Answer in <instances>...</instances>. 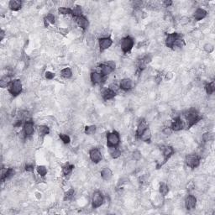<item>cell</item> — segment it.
<instances>
[{
  "instance_id": "obj_4",
  "label": "cell",
  "mask_w": 215,
  "mask_h": 215,
  "mask_svg": "<svg viewBox=\"0 0 215 215\" xmlns=\"http://www.w3.org/2000/svg\"><path fill=\"white\" fill-rule=\"evenodd\" d=\"M135 45V40L134 39L130 37V36H125L121 40V43H120V46H121V50L124 53L127 54L129 52H130L131 50L133 49Z\"/></svg>"
},
{
  "instance_id": "obj_32",
  "label": "cell",
  "mask_w": 215,
  "mask_h": 215,
  "mask_svg": "<svg viewBox=\"0 0 215 215\" xmlns=\"http://www.w3.org/2000/svg\"><path fill=\"white\" fill-rule=\"evenodd\" d=\"M61 75L62 77L66 78V79H68V78L72 77V70H71V68L66 67L62 69V70L61 71Z\"/></svg>"
},
{
  "instance_id": "obj_36",
  "label": "cell",
  "mask_w": 215,
  "mask_h": 215,
  "mask_svg": "<svg viewBox=\"0 0 215 215\" xmlns=\"http://www.w3.org/2000/svg\"><path fill=\"white\" fill-rule=\"evenodd\" d=\"M36 170H37V173L40 177H45L47 174V168L45 166H38Z\"/></svg>"
},
{
  "instance_id": "obj_18",
  "label": "cell",
  "mask_w": 215,
  "mask_h": 215,
  "mask_svg": "<svg viewBox=\"0 0 215 215\" xmlns=\"http://www.w3.org/2000/svg\"><path fill=\"white\" fill-rule=\"evenodd\" d=\"M103 78H104V76H102V74L100 72H93L90 75V79H91L93 84H99V83H101V82H103Z\"/></svg>"
},
{
  "instance_id": "obj_41",
  "label": "cell",
  "mask_w": 215,
  "mask_h": 215,
  "mask_svg": "<svg viewBox=\"0 0 215 215\" xmlns=\"http://www.w3.org/2000/svg\"><path fill=\"white\" fill-rule=\"evenodd\" d=\"M25 169L26 172H33L34 170V165L33 163H27L25 165Z\"/></svg>"
},
{
  "instance_id": "obj_19",
  "label": "cell",
  "mask_w": 215,
  "mask_h": 215,
  "mask_svg": "<svg viewBox=\"0 0 215 215\" xmlns=\"http://www.w3.org/2000/svg\"><path fill=\"white\" fill-rule=\"evenodd\" d=\"M207 14H208V13H207L205 9H202V8H198L195 10V12L193 13V17L195 19V20L200 21V20H202L206 17Z\"/></svg>"
},
{
  "instance_id": "obj_16",
  "label": "cell",
  "mask_w": 215,
  "mask_h": 215,
  "mask_svg": "<svg viewBox=\"0 0 215 215\" xmlns=\"http://www.w3.org/2000/svg\"><path fill=\"white\" fill-rule=\"evenodd\" d=\"M15 174V171L13 168H2V176H1V180L2 181H5L7 179H9L13 177Z\"/></svg>"
},
{
  "instance_id": "obj_50",
  "label": "cell",
  "mask_w": 215,
  "mask_h": 215,
  "mask_svg": "<svg viewBox=\"0 0 215 215\" xmlns=\"http://www.w3.org/2000/svg\"><path fill=\"white\" fill-rule=\"evenodd\" d=\"M125 181H126V180H125L124 178L119 179V181H118V187H120V186L122 185V184H124V183Z\"/></svg>"
},
{
  "instance_id": "obj_48",
  "label": "cell",
  "mask_w": 215,
  "mask_h": 215,
  "mask_svg": "<svg viewBox=\"0 0 215 215\" xmlns=\"http://www.w3.org/2000/svg\"><path fill=\"white\" fill-rule=\"evenodd\" d=\"M163 4H164L165 7H170V6H172V1H171V0H169V1H164L163 2Z\"/></svg>"
},
{
  "instance_id": "obj_17",
  "label": "cell",
  "mask_w": 215,
  "mask_h": 215,
  "mask_svg": "<svg viewBox=\"0 0 215 215\" xmlns=\"http://www.w3.org/2000/svg\"><path fill=\"white\" fill-rule=\"evenodd\" d=\"M148 129V125H147V123L146 121H145V120H142V121H140L139 123V124H138V127H137V130H136V132H135V136L137 137V138H140V136L142 135L145 131L146 130Z\"/></svg>"
},
{
  "instance_id": "obj_7",
  "label": "cell",
  "mask_w": 215,
  "mask_h": 215,
  "mask_svg": "<svg viewBox=\"0 0 215 215\" xmlns=\"http://www.w3.org/2000/svg\"><path fill=\"white\" fill-rule=\"evenodd\" d=\"M182 35L178 33H172V34H168L166 38V46L169 48H173L175 44L177 41V40L181 39Z\"/></svg>"
},
{
  "instance_id": "obj_10",
  "label": "cell",
  "mask_w": 215,
  "mask_h": 215,
  "mask_svg": "<svg viewBox=\"0 0 215 215\" xmlns=\"http://www.w3.org/2000/svg\"><path fill=\"white\" fill-rule=\"evenodd\" d=\"M98 45H99L100 51H105L113 45V40L110 37H102L98 40Z\"/></svg>"
},
{
  "instance_id": "obj_44",
  "label": "cell",
  "mask_w": 215,
  "mask_h": 215,
  "mask_svg": "<svg viewBox=\"0 0 215 215\" xmlns=\"http://www.w3.org/2000/svg\"><path fill=\"white\" fill-rule=\"evenodd\" d=\"M45 76H46V78L47 80H52L55 77V73H53V72H46V74H45Z\"/></svg>"
},
{
  "instance_id": "obj_14",
  "label": "cell",
  "mask_w": 215,
  "mask_h": 215,
  "mask_svg": "<svg viewBox=\"0 0 215 215\" xmlns=\"http://www.w3.org/2000/svg\"><path fill=\"white\" fill-rule=\"evenodd\" d=\"M174 153H175V150L172 146L167 145V146L163 147V162H162V166L172 156Z\"/></svg>"
},
{
  "instance_id": "obj_39",
  "label": "cell",
  "mask_w": 215,
  "mask_h": 215,
  "mask_svg": "<svg viewBox=\"0 0 215 215\" xmlns=\"http://www.w3.org/2000/svg\"><path fill=\"white\" fill-rule=\"evenodd\" d=\"M203 49H204V51H206L207 53L210 54V53H212L213 51H214V46L211 43H207V44H205L203 46Z\"/></svg>"
},
{
  "instance_id": "obj_42",
  "label": "cell",
  "mask_w": 215,
  "mask_h": 215,
  "mask_svg": "<svg viewBox=\"0 0 215 215\" xmlns=\"http://www.w3.org/2000/svg\"><path fill=\"white\" fill-rule=\"evenodd\" d=\"M109 88L111 89L112 91H114V92H117L118 89H119V85H118L116 82H112V83H110L109 86Z\"/></svg>"
},
{
  "instance_id": "obj_26",
  "label": "cell",
  "mask_w": 215,
  "mask_h": 215,
  "mask_svg": "<svg viewBox=\"0 0 215 215\" xmlns=\"http://www.w3.org/2000/svg\"><path fill=\"white\" fill-rule=\"evenodd\" d=\"M55 22V18L54 16V14L52 13H48L46 17L44 18V23H45V26L48 27V25L51 24V25H54Z\"/></svg>"
},
{
  "instance_id": "obj_43",
  "label": "cell",
  "mask_w": 215,
  "mask_h": 215,
  "mask_svg": "<svg viewBox=\"0 0 215 215\" xmlns=\"http://www.w3.org/2000/svg\"><path fill=\"white\" fill-rule=\"evenodd\" d=\"M87 43L89 46H94V37H93L92 34H89L87 38Z\"/></svg>"
},
{
  "instance_id": "obj_21",
  "label": "cell",
  "mask_w": 215,
  "mask_h": 215,
  "mask_svg": "<svg viewBox=\"0 0 215 215\" xmlns=\"http://www.w3.org/2000/svg\"><path fill=\"white\" fill-rule=\"evenodd\" d=\"M115 95H116V93L114 92V91H112V90L109 88L104 89V90L102 92V97H103V98L105 101H109V100L113 99V98L115 97Z\"/></svg>"
},
{
  "instance_id": "obj_22",
  "label": "cell",
  "mask_w": 215,
  "mask_h": 215,
  "mask_svg": "<svg viewBox=\"0 0 215 215\" xmlns=\"http://www.w3.org/2000/svg\"><path fill=\"white\" fill-rule=\"evenodd\" d=\"M101 177L104 181H110L111 178L113 177V172L109 167H104L102 169Z\"/></svg>"
},
{
  "instance_id": "obj_15",
  "label": "cell",
  "mask_w": 215,
  "mask_h": 215,
  "mask_svg": "<svg viewBox=\"0 0 215 215\" xmlns=\"http://www.w3.org/2000/svg\"><path fill=\"white\" fill-rule=\"evenodd\" d=\"M99 68H100V73L103 76H109V74L114 72V68L112 67L108 63H103L99 65Z\"/></svg>"
},
{
  "instance_id": "obj_8",
  "label": "cell",
  "mask_w": 215,
  "mask_h": 215,
  "mask_svg": "<svg viewBox=\"0 0 215 215\" xmlns=\"http://www.w3.org/2000/svg\"><path fill=\"white\" fill-rule=\"evenodd\" d=\"M73 19L75 20L76 25L82 28L83 30H86L89 26V21L87 18L83 15H79V16H75L73 17Z\"/></svg>"
},
{
  "instance_id": "obj_1",
  "label": "cell",
  "mask_w": 215,
  "mask_h": 215,
  "mask_svg": "<svg viewBox=\"0 0 215 215\" xmlns=\"http://www.w3.org/2000/svg\"><path fill=\"white\" fill-rule=\"evenodd\" d=\"M184 116H185L186 120L187 123V128L188 129L195 125L202 118L200 117L198 110H196L195 109H190L189 110H187L184 114Z\"/></svg>"
},
{
  "instance_id": "obj_2",
  "label": "cell",
  "mask_w": 215,
  "mask_h": 215,
  "mask_svg": "<svg viewBox=\"0 0 215 215\" xmlns=\"http://www.w3.org/2000/svg\"><path fill=\"white\" fill-rule=\"evenodd\" d=\"M120 143V136L117 131H112L107 135V145L108 147H118Z\"/></svg>"
},
{
  "instance_id": "obj_40",
  "label": "cell",
  "mask_w": 215,
  "mask_h": 215,
  "mask_svg": "<svg viewBox=\"0 0 215 215\" xmlns=\"http://www.w3.org/2000/svg\"><path fill=\"white\" fill-rule=\"evenodd\" d=\"M60 139H61V141L63 142L64 144L67 145L71 142V138L70 136L67 135H65V134H60Z\"/></svg>"
},
{
  "instance_id": "obj_25",
  "label": "cell",
  "mask_w": 215,
  "mask_h": 215,
  "mask_svg": "<svg viewBox=\"0 0 215 215\" xmlns=\"http://www.w3.org/2000/svg\"><path fill=\"white\" fill-rule=\"evenodd\" d=\"M11 82H12L11 76H9V75H5V76H3V77L1 78V80H0V87H1L2 88H5L9 87Z\"/></svg>"
},
{
  "instance_id": "obj_30",
  "label": "cell",
  "mask_w": 215,
  "mask_h": 215,
  "mask_svg": "<svg viewBox=\"0 0 215 215\" xmlns=\"http://www.w3.org/2000/svg\"><path fill=\"white\" fill-rule=\"evenodd\" d=\"M74 195H75V190L73 189V188H70L67 192L65 193L63 200L64 201H70V200H72V198H74Z\"/></svg>"
},
{
  "instance_id": "obj_11",
  "label": "cell",
  "mask_w": 215,
  "mask_h": 215,
  "mask_svg": "<svg viewBox=\"0 0 215 215\" xmlns=\"http://www.w3.org/2000/svg\"><path fill=\"white\" fill-rule=\"evenodd\" d=\"M197 206V198L193 195H188L185 199V208L187 210L191 211Z\"/></svg>"
},
{
  "instance_id": "obj_9",
  "label": "cell",
  "mask_w": 215,
  "mask_h": 215,
  "mask_svg": "<svg viewBox=\"0 0 215 215\" xmlns=\"http://www.w3.org/2000/svg\"><path fill=\"white\" fill-rule=\"evenodd\" d=\"M89 157H90V160L93 161V163H98L102 160V153L100 151L97 149V148H93L92 150H90L89 151Z\"/></svg>"
},
{
  "instance_id": "obj_46",
  "label": "cell",
  "mask_w": 215,
  "mask_h": 215,
  "mask_svg": "<svg viewBox=\"0 0 215 215\" xmlns=\"http://www.w3.org/2000/svg\"><path fill=\"white\" fill-rule=\"evenodd\" d=\"M173 131L171 129V127H166L164 130H163V133H164V135H172V133Z\"/></svg>"
},
{
  "instance_id": "obj_33",
  "label": "cell",
  "mask_w": 215,
  "mask_h": 215,
  "mask_svg": "<svg viewBox=\"0 0 215 215\" xmlns=\"http://www.w3.org/2000/svg\"><path fill=\"white\" fill-rule=\"evenodd\" d=\"M97 131V127L96 125H89V126L85 127L84 133L88 135H93L96 133Z\"/></svg>"
},
{
  "instance_id": "obj_35",
  "label": "cell",
  "mask_w": 215,
  "mask_h": 215,
  "mask_svg": "<svg viewBox=\"0 0 215 215\" xmlns=\"http://www.w3.org/2000/svg\"><path fill=\"white\" fill-rule=\"evenodd\" d=\"M159 192L162 196H166L169 193V187L168 186L166 185V183H161L159 187Z\"/></svg>"
},
{
  "instance_id": "obj_27",
  "label": "cell",
  "mask_w": 215,
  "mask_h": 215,
  "mask_svg": "<svg viewBox=\"0 0 215 215\" xmlns=\"http://www.w3.org/2000/svg\"><path fill=\"white\" fill-rule=\"evenodd\" d=\"M109 149V155L112 158L117 159L121 156V151L117 147H111Z\"/></svg>"
},
{
  "instance_id": "obj_29",
  "label": "cell",
  "mask_w": 215,
  "mask_h": 215,
  "mask_svg": "<svg viewBox=\"0 0 215 215\" xmlns=\"http://www.w3.org/2000/svg\"><path fill=\"white\" fill-rule=\"evenodd\" d=\"M205 91H206L207 94H208V95H212L213 93H214V81H213V82H208V83H207V84L205 85Z\"/></svg>"
},
{
  "instance_id": "obj_31",
  "label": "cell",
  "mask_w": 215,
  "mask_h": 215,
  "mask_svg": "<svg viewBox=\"0 0 215 215\" xmlns=\"http://www.w3.org/2000/svg\"><path fill=\"white\" fill-rule=\"evenodd\" d=\"M151 130H150L149 129H147V130L142 134V135L140 136L139 139H142L145 142H150V141H151Z\"/></svg>"
},
{
  "instance_id": "obj_13",
  "label": "cell",
  "mask_w": 215,
  "mask_h": 215,
  "mask_svg": "<svg viewBox=\"0 0 215 215\" xmlns=\"http://www.w3.org/2000/svg\"><path fill=\"white\" fill-rule=\"evenodd\" d=\"M171 129L172 130V131H180L181 130H183L184 128V123L181 120V118L180 117H177L173 119V121L171 124Z\"/></svg>"
},
{
  "instance_id": "obj_3",
  "label": "cell",
  "mask_w": 215,
  "mask_h": 215,
  "mask_svg": "<svg viewBox=\"0 0 215 215\" xmlns=\"http://www.w3.org/2000/svg\"><path fill=\"white\" fill-rule=\"evenodd\" d=\"M23 90V86L20 79H14L12 81L9 88V93L13 96V97H17L22 93Z\"/></svg>"
},
{
  "instance_id": "obj_34",
  "label": "cell",
  "mask_w": 215,
  "mask_h": 215,
  "mask_svg": "<svg viewBox=\"0 0 215 215\" xmlns=\"http://www.w3.org/2000/svg\"><path fill=\"white\" fill-rule=\"evenodd\" d=\"M58 13L61 15H67V14H72V9L69 7H61L58 9Z\"/></svg>"
},
{
  "instance_id": "obj_12",
  "label": "cell",
  "mask_w": 215,
  "mask_h": 215,
  "mask_svg": "<svg viewBox=\"0 0 215 215\" xmlns=\"http://www.w3.org/2000/svg\"><path fill=\"white\" fill-rule=\"evenodd\" d=\"M23 131L24 134L26 137H30L34 134V122L31 120H27L25 124H24V128H23Z\"/></svg>"
},
{
  "instance_id": "obj_6",
  "label": "cell",
  "mask_w": 215,
  "mask_h": 215,
  "mask_svg": "<svg viewBox=\"0 0 215 215\" xmlns=\"http://www.w3.org/2000/svg\"><path fill=\"white\" fill-rule=\"evenodd\" d=\"M104 202V197L100 191H95L92 196V207L93 208H97L103 205Z\"/></svg>"
},
{
  "instance_id": "obj_49",
  "label": "cell",
  "mask_w": 215,
  "mask_h": 215,
  "mask_svg": "<svg viewBox=\"0 0 215 215\" xmlns=\"http://www.w3.org/2000/svg\"><path fill=\"white\" fill-rule=\"evenodd\" d=\"M4 36H5V31L4 30H1V32H0V40H3L4 39Z\"/></svg>"
},
{
  "instance_id": "obj_38",
  "label": "cell",
  "mask_w": 215,
  "mask_h": 215,
  "mask_svg": "<svg viewBox=\"0 0 215 215\" xmlns=\"http://www.w3.org/2000/svg\"><path fill=\"white\" fill-rule=\"evenodd\" d=\"M132 158L133 160H135V161H139L141 157H142V155H141V152L139 151V150H135L134 151L132 152Z\"/></svg>"
},
{
  "instance_id": "obj_51",
  "label": "cell",
  "mask_w": 215,
  "mask_h": 215,
  "mask_svg": "<svg viewBox=\"0 0 215 215\" xmlns=\"http://www.w3.org/2000/svg\"><path fill=\"white\" fill-rule=\"evenodd\" d=\"M35 197L38 198V199H40V198H41V193H38V192H36V193H35Z\"/></svg>"
},
{
  "instance_id": "obj_5",
  "label": "cell",
  "mask_w": 215,
  "mask_h": 215,
  "mask_svg": "<svg viewBox=\"0 0 215 215\" xmlns=\"http://www.w3.org/2000/svg\"><path fill=\"white\" fill-rule=\"evenodd\" d=\"M185 162L190 168H197L200 165V157L196 154H190L186 156Z\"/></svg>"
},
{
  "instance_id": "obj_23",
  "label": "cell",
  "mask_w": 215,
  "mask_h": 215,
  "mask_svg": "<svg viewBox=\"0 0 215 215\" xmlns=\"http://www.w3.org/2000/svg\"><path fill=\"white\" fill-rule=\"evenodd\" d=\"M9 8L12 11H19L22 8V2L19 0H11L9 3Z\"/></svg>"
},
{
  "instance_id": "obj_37",
  "label": "cell",
  "mask_w": 215,
  "mask_h": 215,
  "mask_svg": "<svg viewBox=\"0 0 215 215\" xmlns=\"http://www.w3.org/2000/svg\"><path fill=\"white\" fill-rule=\"evenodd\" d=\"M202 139L204 142H208V141H211L214 139V135L210 132H206L202 135Z\"/></svg>"
},
{
  "instance_id": "obj_20",
  "label": "cell",
  "mask_w": 215,
  "mask_h": 215,
  "mask_svg": "<svg viewBox=\"0 0 215 215\" xmlns=\"http://www.w3.org/2000/svg\"><path fill=\"white\" fill-rule=\"evenodd\" d=\"M119 88L124 91H129L132 88V81L130 78H124L120 81L119 83Z\"/></svg>"
},
{
  "instance_id": "obj_24",
  "label": "cell",
  "mask_w": 215,
  "mask_h": 215,
  "mask_svg": "<svg viewBox=\"0 0 215 215\" xmlns=\"http://www.w3.org/2000/svg\"><path fill=\"white\" fill-rule=\"evenodd\" d=\"M73 169H74V166L67 162V163H66V164L62 166L61 171H62V173H63V175L65 177H69V176L72 174Z\"/></svg>"
},
{
  "instance_id": "obj_45",
  "label": "cell",
  "mask_w": 215,
  "mask_h": 215,
  "mask_svg": "<svg viewBox=\"0 0 215 215\" xmlns=\"http://www.w3.org/2000/svg\"><path fill=\"white\" fill-rule=\"evenodd\" d=\"M58 31H59L60 34L65 36V35H67V34H68L69 30H68L67 28H59V29H58Z\"/></svg>"
},
{
  "instance_id": "obj_28",
  "label": "cell",
  "mask_w": 215,
  "mask_h": 215,
  "mask_svg": "<svg viewBox=\"0 0 215 215\" xmlns=\"http://www.w3.org/2000/svg\"><path fill=\"white\" fill-rule=\"evenodd\" d=\"M38 133L39 135L43 138L50 133V129L46 125H40L38 127Z\"/></svg>"
},
{
  "instance_id": "obj_47",
  "label": "cell",
  "mask_w": 215,
  "mask_h": 215,
  "mask_svg": "<svg viewBox=\"0 0 215 215\" xmlns=\"http://www.w3.org/2000/svg\"><path fill=\"white\" fill-rule=\"evenodd\" d=\"M173 78V73L172 72H166V79L167 81H170L172 80Z\"/></svg>"
}]
</instances>
